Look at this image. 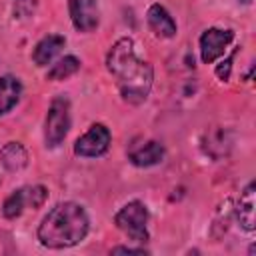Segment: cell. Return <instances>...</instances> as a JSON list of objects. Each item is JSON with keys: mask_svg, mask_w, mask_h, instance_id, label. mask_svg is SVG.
Listing matches in <instances>:
<instances>
[{"mask_svg": "<svg viewBox=\"0 0 256 256\" xmlns=\"http://www.w3.org/2000/svg\"><path fill=\"white\" fill-rule=\"evenodd\" d=\"M242 2H244V4H248V2H250V0H242Z\"/></svg>", "mask_w": 256, "mask_h": 256, "instance_id": "ffe728a7", "label": "cell"}, {"mask_svg": "<svg viewBox=\"0 0 256 256\" xmlns=\"http://www.w3.org/2000/svg\"><path fill=\"white\" fill-rule=\"evenodd\" d=\"M78 68H80V60H78L76 56H64L62 60H58V62L50 68V72L46 74V78H48V80H66L68 76L76 74Z\"/></svg>", "mask_w": 256, "mask_h": 256, "instance_id": "5bb4252c", "label": "cell"}, {"mask_svg": "<svg viewBox=\"0 0 256 256\" xmlns=\"http://www.w3.org/2000/svg\"><path fill=\"white\" fill-rule=\"evenodd\" d=\"M28 204H26V194H24V188H20V190H14L6 200H4V206H2V214L6 216V218H16V216H20L22 214V210L26 208Z\"/></svg>", "mask_w": 256, "mask_h": 256, "instance_id": "9a60e30c", "label": "cell"}, {"mask_svg": "<svg viewBox=\"0 0 256 256\" xmlns=\"http://www.w3.org/2000/svg\"><path fill=\"white\" fill-rule=\"evenodd\" d=\"M64 44H66V40H64V36H60V34H48V36H44V38L36 44V48H34V54H32L34 62H36L38 66L50 64L52 58L64 48Z\"/></svg>", "mask_w": 256, "mask_h": 256, "instance_id": "30bf717a", "label": "cell"}, {"mask_svg": "<svg viewBox=\"0 0 256 256\" xmlns=\"http://www.w3.org/2000/svg\"><path fill=\"white\" fill-rule=\"evenodd\" d=\"M112 254H148L144 248H130V246H116L112 248Z\"/></svg>", "mask_w": 256, "mask_h": 256, "instance_id": "d6986e66", "label": "cell"}, {"mask_svg": "<svg viewBox=\"0 0 256 256\" xmlns=\"http://www.w3.org/2000/svg\"><path fill=\"white\" fill-rule=\"evenodd\" d=\"M70 130V102L64 96H58L52 100L50 108H48V116H46V146L54 148L58 146L66 134Z\"/></svg>", "mask_w": 256, "mask_h": 256, "instance_id": "277c9868", "label": "cell"}, {"mask_svg": "<svg viewBox=\"0 0 256 256\" xmlns=\"http://www.w3.org/2000/svg\"><path fill=\"white\" fill-rule=\"evenodd\" d=\"M20 92H22V84L16 76L6 74L0 78V116L16 106V102L20 100Z\"/></svg>", "mask_w": 256, "mask_h": 256, "instance_id": "7c38bea8", "label": "cell"}, {"mask_svg": "<svg viewBox=\"0 0 256 256\" xmlns=\"http://www.w3.org/2000/svg\"><path fill=\"white\" fill-rule=\"evenodd\" d=\"M234 40V32L232 30H220V28H208L202 36H200V56L204 64H212L214 60H218L228 44Z\"/></svg>", "mask_w": 256, "mask_h": 256, "instance_id": "8992f818", "label": "cell"}, {"mask_svg": "<svg viewBox=\"0 0 256 256\" xmlns=\"http://www.w3.org/2000/svg\"><path fill=\"white\" fill-rule=\"evenodd\" d=\"M110 140H112V134H110V130L104 124H92L90 130L76 140L74 152L78 156H84V158L102 156L108 150Z\"/></svg>", "mask_w": 256, "mask_h": 256, "instance_id": "5b68a950", "label": "cell"}, {"mask_svg": "<svg viewBox=\"0 0 256 256\" xmlns=\"http://www.w3.org/2000/svg\"><path fill=\"white\" fill-rule=\"evenodd\" d=\"M34 8H36V0H16L14 2V16L26 18L34 12Z\"/></svg>", "mask_w": 256, "mask_h": 256, "instance_id": "e0dca14e", "label": "cell"}, {"mask_svg": "<svg viewBox=\"0 0 256 256\" xmlns=\"http://www.w3.org/2000/svg\"><path fill=\"white\" fill-rule=\"evenodd\" d=\"M0 160L8 172H20L28 164V152L20 142H8L0 150Z\"/></svg>", "mask_w": 256, "mask_h": 256, "instance_id": "8fae6325", "label": "cell"}, {"mask_svg": "<svg viewBox=\"0 0 256 256\" xmlns=\"http://www.w3.org/2000/svg\"><path fill=\"white\" fill-rule=\"evenodd\" d=\"M106 66L110 74L116 78L120 94L130 104H140L148 98L154 70L148 62L140 60L134 50V42L130 38H120L110 48Z\"/></svg>", "mask_w": 256, "mask_h": 256, "instance_id": "6da1fadb", "label": "cell"}, {"mask_svg": "<svg viewBox=\"0 0 256 256\" xmlns=\"http://www.w3.org/2000/svg\"><path fill=\"white\" fill-rule=\"evenodd\" d=\"M230 66H232V56L226 58V62H222V64L216 68V76H218L220 80H228V76H230Z\"/></svg>", "mask_w": 256, "mask_h": 256, "instance_id": "ac0fdd59", "label": "cell"}, {"mask_svg": "<svg viewBox=\"0 0 256 256\" xmlns=\"http://www.w3.org/2000/svg\"><path fill=\"white\" fill-rule=\"evenodd\" d=\"M68 10H70V18L76 30L80 32L96 30L100 22L98 0H68Z\"/></svg>", "mask_w": 256, "mask_h": 256, "instance_id": "52a82bcc", "label": "cell"}, {"mask_svg": "<svg viewBox=\"0 0 256 256\" xmlns=\"http://www.w3.org/2000/svg\"><path fill=\"white\" fill-rule=\"evenodd\" d=\"M116 226L134 242L148 240V208L140 200H132L122 206L114 216Z\"/></svg>", "mask_w": 256, "mask_h": 256, "instance_id": "3957f363", "label": "cell"}, {"mask_svg": "<svg viewBox=\"0 0 256 256\" xmlns=\"http://www.w3.org/2000/svg\"><path fill=\"white\" fill-rule=\"evenodd\" d=\"M148 26L152 28V32L160 38H172L176 34V22L170 16V12L160 6V4H152L148 8Z\"/></svg>", "mask_w": 256, "mask_h": 256, "instance_id": "ba28073f", "label": "cell"}, {"mask_svg": "<svg viewBox=\"0 0 256 256\" xmlns=\"http://www.w3.org/2000/svg\"><path fill=\"white\" fill-rule=\"evenodd\" d=\"M254 182H250L242 196H240V202H238V222L244 230H254V206H256V198H254Z\"/></svg>", "mask_w": 256, "mask_h": 256, "instance_id": "4fadbf2b", "label": "cell"}, {"mask_svg": "<svg viewBox=\"0 0 256 256\" xmlns=\"http://www.w3.org/2000/svg\"><path fill=\"white\" fill-rule=\"evenodd\" d=\"M128 158H130V162L134 166H140V168L154 166V164L162 162V158H164V146L160 142H156V140H148L142 146L132 148L130 154H128Z\"/></svg>", "mask_w": 256, "mask_h": 256, "instance_id": "9c48e42d", "label": "cell"}, {"mask_svg": "<svg viewBox=\"0 0 256 256\" xmlns=\"http://www.w3.org/2000/svg\"><path fill=\"white\" fill-rule=\"evenodd\" d=\"M24 194H26V204L32 206V208H40L48 198V190L44 186H40V184L24 188Z\"/></svg>", "mask_w": 256, "mask_h": 256, "instance_id": "2e32d148", "label": "cell"}, {"mask_svg": "<svg viewBox=\"0 0 256 256\" xmlns=\"http://www.w3.org/2000/svg\"><path fill=\"white\" fill-rule=\"evenodd\" d=\"M88 214L76 202L56 204L38 226V240L46 248H70L82 242L88 234Z\"/></svg>", "mask_w": 256, "mask_h": 256, "instance_id": "7a4b0ae2", "label": "cell"}]
</instances>
